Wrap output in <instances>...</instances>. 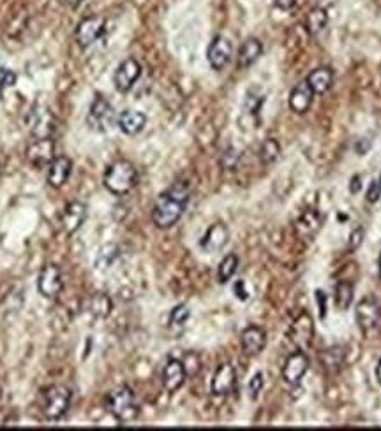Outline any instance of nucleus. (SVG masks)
Wrapping results in <instances>:
<instances>
[{
    "label": "nucleus",
    "instance_id": "20",
    "mask_svg": "<svg viewBox=\"0 0 381 431\" xmlns=\"http://www.w3.org/2000/svg\"><path fill=\"white\" fill-rule=\"evenodd\" d=\"M116 125L125 136H136L147 125V115L141 111H134V109H125L116 118Z\"/></svg>",
    "mask_w": 381,
    "mask_h": 431
},
{
    "label": "nucleus",
    "instance_id": "13",
    "mask_svg": "<svg viewBox=\"0 0 381 431\" xmlns=\"http://www.w3.org/2000/svg\"><path fill=\"white\" fill-rule=\"evenodd\" d=\"M87 215H89V208L87 204L81 203V201H71L68 206L64 208L62 212V228L68 234H74L76 231H80L81 225L85 224L87 220Z\"/></svg>",
    "mask_w": 381,
    "mask_h": 431
},
{
    "label": "nucleus",
    "instance_id": "43",
    "mask_svg": "<svg viewBox=\"0 0 381 431\" xmlns=\"http://www.w3.org/2000/svg\"><path fill=\"white\" fill-rule=\"evenodd\" d=\"M83 0H65V4L71 5V8H76V5H80Z\"/></svg>",
    "mask_w": 381,
    "mask_h": 431
},
{
    "label": "nucleus",
    "instance_id": "26",
    "mask_svg": "<svg viewBox=\"0 0 381 431\" xmlns=\"http://www.w3.org/2000/svg\"><path fill=\"white\" fill-rule=\"evenodd\" d=\"M321 228V217L316 212L302 213L300 219L297 220V234L305 236V238H314L316 232Z\"/></svg>",
    "mask_w": 381,
    "mask_h": 431
},
{
    "label": "nucleus",
    "instance_id": "34",
    "mask_svg": "<svg viewBox=\"0 0 381 431\" xmlns=\"http://www.w3.org/2000/svg\"><path fill=\"white\" fill-rule=\"evenodd\" d=\"M184 368H185V373H187V377H194L200 373L201 370V361L200 357H198V354H194V352H189V354H185L184 357Z\"/></svg>",
    "mask_w": 381,
    "mask_h": 431
},
{
    "label": "nucleus",
    "instance_id": "30",
    "mask_svg": "<svg viewBox=\"0 0 381 431\" xmlns=\"http://www.w3.org/2000/svg\"><path fill=\"white\" fill-rule=\"evenodd\" d=\"M333 300H336V307L339 310H348L351 303H353V285L349 284V282H339L336 285Z\"/></svg>",
    "mask_w": 381,
    "mask_h": 431
},
{
    "label": "nucleus",
    "instance_id": "1",
    "mask_svg": "<svg viewBox=\"0 0 381 431\" xmlns=\"http://www.w3.org/2000/svg\"><path fill=\"white\" fill-rule=\"evenodd\" d=\"M191 190L187 184L178 181L166 188L156 199L152 208V222L157 229H169L177 224L187 210Z\"/></svg>",
    "mask_w": 381,
    "mask_h": 431
},
{
    "label": "nucleus",
    "instance_id": "28",
    "mask_svg": "<svg viewBox=\"0 0 381 431\" xmlns=\"http://www.w3.org/2000/svg\"><path fill=\"white\" fill-rule=\"evenodd\" d=\"M305 25H307L309 34L318 36V34L323 32V30L327 28V25H329V14H327L325 9H321V8L311 9L309 14H307V21H305Z\"/></svg>",
    "mask_w": 381,
    "mask_h": 431
},
{
    "label": "nucleus",
    "instance_id": "35",
    "mask_svg": "<svg viewBox=\"0 0 381 431\" xmlns=\"http://www.w3.org/2000/svg\"><path fill=\"white\" fill-rule=\"evenodd\" d=\"M365 199L367 203L374 204L381 199V175L374 176L373 180H371L369 187H367V192H365Z\"/></svg>",
    "mask_w": 381,
    "mask_h": 431
},
{
    "label": "nucleus",
    "instance_id": "41",
    "mask_svg": "<svg viewBox=\"0 0 381 431\" xmlns=\"http://www.w3.org/2000/svg\"><path fill=\"white\" fill-rule=\"evenodd\" d=\"M360 187H362V178L360 176H353V178H351V185H349V192H351V194H357V192L360 190Z\"/></svg>",
    "mask_w": 381,
    "mask_h": 431
},
{
    "label": "nucleus",
    "instance_id": "27",
    "mask_svg": "<svg viewBox=\"0 0 381 431\" xmlns=\"http://www.w3.org/2000/svg\"><path fill=\"white\" fill-rule=\"evenodd\" d=\"M238 269V256L237 254H228L225 259L219 263V267H217V282L219 284H228L229 280L233 278V275L237 273Z\"/></svg>",
    "mask_w": 381,
    "mask_h": 431
},
{
    "label": "nucleus",
    "instance_id": "37",
    "mask_svg": "<svg viewBox=\"0 0 381 431\" xmlns=\"http://www.w3.org/2000/svg\"><path fill=\"white\" fill-rule=\"evenodd\" d=\"M362 240H364V229L357 228L349 236V250H357L362 245Z\"/></svg>",
    "mask_w": 381,
    "mask_h": 431
},
{
    "label": "nucleus",
    "instance_id": "29",
    "mask_svg": "<svg viewBox=\"0 0 381 431\" xmlns=\"http://www.w3.org/2000/svg\"><path fill=\"white\" fill-rule=\"evenodd\" d=\"M320 361L321 366L325 368L327 371H337L342 366V361H344V351L341 347L327 349V351L321 352Z\"/></svg>",
    "mask_w": 381,
    "mask_h": 431
},
{
    "label": "nucleus",
    "instance_id": "38",
    "mask_svg": "<svg viewBox=\"0 0 381 431\" xmlns=\"http://www.w3.org/2000/svg\"><path fill=\"white\" fill-rule=\"evenodd\" d=\"M233 292H235L238 300H242V301H245L249 298V292L245 291L244 280H237V282H235V285H233Z\"/></svg>",
    "mask_w": 381,
    "mask_h": 431
},
{
    "label": "nucleus",
    "instance_id": "9",
    "mask_svg": "<svg viewBox=\"0 0 381 431\" xmlns=\"http://www.w3.org/2000/svg\"><path fill=\"white\" fill-rule=\"evenodd\" d=\"M237 386V370L231 363H223L217 366L216 373L210 382V391L217 398H225V396L231 395L233 389Z\"/></svg>",
    "mask_w": 381,
    "mask_h": 431
},
{
    "label": "nucleus",
    "instance_id": "39",
    "mask_svg": "<svg viewBox=\"0 0 381 431\" xmlns=\"http://www.w3.org/2000/svg\"><path fill=\"white\" fill-rule=\"evenodd\" d=\"M316 300L318 305H320V317L325 319V310H327V296L321 291H316Z\"/></svg>",
    "mask_w": 381,
    "mask_h": 431
},
{
    "label": "nucleus",
    "instance_id": "15",
    "mask_svg": "<svg viewBox=\"0 0 381 431\" xmlns=\"http://www.w3.org/2000/svg\"><path fill=\"white\" fill-rule=\"evenodd\" d=\"M53 152H55V143H53L52 137H41V140L32 141L28 144L27 148V159L32 162L36 168H41V166H50L55 157H53Z\"/></svg>",
    "mask_w": 381,
    "mask_h": 431
},
{
    "label": "nucleus",
    "instance_id": "33",
    "mask_svg": "<svg viewBox=\"0 0 381 431\" xmlns=\"http://www.w3.org/2000/svg\"><path fill=\"white\" fill-rule=\"evenodd\" d=\"M263 388H265V377H263L261 371H258V373H254V375L251 377V380H249V386H247L249 398L251 399L260 398Z\"/></svg>",
    "mask_w": 381,
    "mask_h": 431
},
{
    "label": "nucleus",
    "instance_id": "36",
    "mask_svg": "<svg viewBox=\"0 0 381 431\" xmlns=\"http://www.w3.org/2000/svg\"><path fill=\"white\" fill-rule=\"evenodd\" d=\"M17 85V74L11 69H0V88H9Z\"/></svg>",
    "mask_w": 381,
    "mask_h": 431
},
{
    "label": "nucleus",
    "instance_id": "11",
    "mask_svg": "<svg viewBox=\"0 0 381 431\" xmlns=\"http://www.w3.org/2000/svg\"><path fill=\"white\" fill-rule=\"evenodd\" d=\"M141 76V65L136 58H125L124 62H121V65L116 67L115 76H113V83L115 88L121 93H127L131 88L136 85V81Z\"/></svg>",
    "mask_w": 381,
    "mask_h": 431
},
{
    "label": "nucleus",
    "instance_id": "3",
    "mask_svg": "<svg viewBox=\"0 0 381 431\" xmlns=\"http://www.w3.org/2000/svg\"><path fill=\"white\" fill-rule=\"evenodd\" d=\"M105 407L119 423H131L140 414L136 396L127 386H119L106 395Z\"/></svg>",
    "mask_w": 381,
    "mask_h": 431
},
{
    "label": "nucleus",
    "instance_id": "19",
    "mask_svg": "<svg viewBox=\"0 0 381 431\" xmlns=\"http://www.w3.org/2000/svg\"><path fill=\"white\" fill-rule=\"evenodd\" d=\"M228 238H229V231L225 224L221 222H217V224L210 225L205 232V236L201 238L200 241V247L203 248L205 252H219L225 248V245L228 243Z\"/></svg>",
    "mask_w": 381,
    "mask_h": 431
},
{
    "label": "nucleus",
    "instance_id": "6",
    "mask_svg": "<svg viewBox=\"0 0 381 431\" xmlns=\"http://www.w3.org/2000/svg\"><path fill=\"white\" fill-rule=\"evenodd\" d=\"M64 289V278H62L61 267L56 264H46L37 276V291L46 300H55Z\"/></svg>",
    "mask_w": 381,
    "mask_h": 431
},
{
    "label": "nucleus",
    "instance_id": "18",
    "mask_svg": "<svg viewBox=\"0 0 381 431\" xmlns=\"http://www.w3.org/2000/svg\"><path fill=\"white\" fill-rule=\"evenodd\" d=\"M242 351L247 355H258L267 345V333L258 326H247L240 335Z\"/></svg>",
    "mask_w": 381,
    "mask_h": 431
},
{
    "label": "nucleus",
    "instance_id": "17",
    "mask_svg": "<svg viewBox=\"0 0 381 431\" xmlns=\"http://www.w3.org/2000/svg\"><path fill=\"white\" fill-rule=\"evenodd\" d=\"M187 373L181 360H169L163 370V388L168 393H177L184 386Z\"/></svg>",
    "mask_w": 381,
    "mask_h": 431
},
{
    "label": "nucleus",
    "instance_id": "12",
    "mask_svg": "<svg viewBox=\"0 0 381 431\" xmlns=\"http://www.w3.org/2000/svg\"><path fill=\"white\" fill-rule=\"evenodd\" d=\"M231 43L225 36H216L207 49V60L214 71H223L231 60Z\"/></svg>",
    "mask_w": 381,
    "mask_h": 431
},
{
    "label": "nucleus",
    "instance_id": "21",
    "mask_svg": "<svg viewBox=\"0 0 381 431\" xmlns=\"http://www.w3.org/2000/svg\"><path fill=\"white\" fill-rule=\"evenodd\" d=\"M316 93L311 90V87L307 85V81H302L297 87L293 88L291 93H289V108L293 109L298 115H304V113L309 111V108L313 106V100Z\"/></svg>",
    "mask_w": 381,
    "mask_h": 431
},
{
    "label": "nucleus",
    "instance_id": "42",
    "mask_svg": "<svg viewBox=\"0 0 381 431\" xmlns=\"http://www.w3.org/2000/svg\"><path fill=\"white\" fill-rule=\"evenodd\" d=\"M376 380H378V384H380V386H381V357H380V361H378V364H376Z\"/></svg>",
    "mask_w": 381,
    "mask_h": 431
},
{
    "label": "nucleus",
    "instance_id": "23",
    "mask_svg": "<svg viewBox=\"0 0 381 431\" xmlns=\"http://www.w3.org/2000/svg\"><path fill=\"white\" fill-rule=\"evenodd\" d=\"M307 85L316 96L327 93L333 85V71L330 67H318L307 76Z\"/></svg>",
    "mask_w": 381,
    "mask_h": 431
},
{
    "label": "nucleus",
    "instance_id": "5",
    "mask_svg": "<svg viewBox=\"0 0 381 431\" xmlns=\"http://www.w3.org/2000/svg\"><path fill=\"white\" fill-rule=\"evenodd\" d=\"M113 120H115V111L113 106L105 99L103 96L94 97L92 104H90L89 115H87V124L92 131L105 132L112 127Z\"/></svg>",
    "mask_w": 381,
    "mask_h": 431
},
{
    "label": "nucleus",
    "instance_id": "10",
    "mask_svg": "<svg viewBox=\"0 0 381 431\" xmlns=\"http://www.w3.org/2000/svg\"><path fill=\"white\" fill-rule=\"evenodd\" d=\"M309 370V357L305 355L304 351H297L289 354L285 361V366H282V380H285L288 386H298L304 379V375Z\"/></svg>",
    "mask_w": 381,
    "mask_h": 431
},
{
    "label": "nucleus",
    "instance_id": "8",
    "mask_svg": "<svg viewBox=\"0 0 381 431\" xmlns=\"http://www.w3.org/2000/svg\"><path fill=\"white\" fill-rule=\"evenodd\" d=\"M106 30V20L103 16H89L81 20L76 27V43L80 48H89L103 37Z\"/></svg>",
    "mask_w": 381,
    "mask_h": 431
},
{
    "label": "nucleus",
    "instance_id": "44",
    "mask_svg": "<svg viewBox=\"0 0 381 431\" xmlns=\"http://www.w3.org/2000/svg\"><path fill=\"white\" fill-rule=\"evenodd\" d=\"M378 272H380V278H381V252H380V259H378Z\"/></svg>",
    "mask_w": 381,
    "mask_h": 431
},
{
    "label": "nucleus",
    "instance_id": "25",
    "mask_svg": "<svg viewBox=\"0 0 381 431\" xmlns=\"http://www.w3.org/2000/svg\"><path fill=\"white\" fill-rule=\"evenodd\" d=\"M113 310V303H112V298L105 292H97L90 298L89 301V311L90 316L96 317V319H106L110 317Z\"/></svg>",
    "mask_w": 381,
    "mask_h": 431
},
{
    "label": "nucleus",
    "instance_id": "2",
    "mask_svg": "<svg viewBox=\"0 0 381 431\" xmlns=\"http://www.w3.org/2000/svg\"><path fill=\"white\" fill-rule=\"evenodd\" d=\"M103 184L113 196H125L138 184V171L129 160H115L106 168Z\"/></svg>",
    "mask_w": 381,
    "mask_h": 431
},
{
    "label": "nucleus",
    "instance_id": "32",
    "mask_svg": "<svg viewBox=\"0 0 381 431\" xmlns=\"http://www.w3.org/2000/svg\"><path fill=\"white\" fill-rule=\"evenodd\" d=\"M189 317H191V310L187 305H177L169 313V328L182 329L187 324Z\"/></svg>",
    "mask_w": 381,
    "mask_h": 431
},
{
    "label": "nucleus",
    "instance_id": "4",
    "mask_svg": "<svg viewBox=\"0 0 381 431\" xmlns=\"http://www.w3.org/2000/svg\"><path fill=\"white\" fill-rule=\"evenodd\" d=\"M72 391L64 384H55L43 396V414L48 421H59L71 407Z\"/></svg>",
    "mask_w": 381,
    "mask_h": 431
},
{
    "label": "nucleus",
    "instance_id": "24",
    "mask_svg": "<svg viewBox=\"0 0 381 431\" xmlns=\"http://www.w3.org/2000/svg\"><path fill=\"white\" fill-rule=\"evenodd\" d=\"M53 132H55V118L52 116L50 111H37L34 115V124H32V134L34 137L41 140V137H53Z\"/></svg>",
    "mask_w": 381,
    "mask_h": 431
},
{
    "label": "nucleus",
    "instance_id": "16",
    "mask_svg": "<svg viewBox=\"0 0 381 431\" xmlns=\"http://www.w3.org/2000/svg\"><path fill=\"white\" fill-rule=\"evenodd\" d=\"M72 171V162L69 157L59 155L50 162L48 166V175H46V180L48 185L53 188H62L65 185V181L69 180Z\"/></svg>",
    "mask_w": 381,
    "mask_h": 431
},
{
    "label": "nucleus",
    "instance_id": "22",
    "mask_svg": "<svg viewBox=\"0 0 381 431\" xmlns=\"http://www.w3.org/2000/svg\"><path fill=\"white\" fill-rule=\"evenodd\" d=\"M263 53V44H261L260 39L256 37H249L242 43L240 49H238V56H237V64L240 69H247L258 60Z\"/></svg>",
    "mask_w": 381,
    "mask_h": 431
},
{
    "label": "nucleus",
    "instance_id": "45",
    "mask_svg": "<svg viewBox=\"0 0 381 431\" xmlns=\"http://www.w3.org/2000/svg\"><path fill=\"white\" fill-rule=\"evenodd\" d=\"M0 99H2V88H0Z\"/></svg>",
    "mask_w": 381,
    "mask_h": 431
},
{
    "label": "nucleus",
    "instance_id": "7",
    "mask_svg": "<svg viewBox=\"0 0 381 431\" xmlns=\"http://www.w3.org/2000/svg\"><path fill=\"white\" fill-rule=\"evenodd\" d=\"M355 317H357L358 328L364 333H369L376 328L381 320V305L374 296H365L358 301L355 308Z\"/></svg>",
    "mask_w": 381,
    "mask_h": 431
},
{
    "label": "nucleus",
    "instance_id": "40",
    "mask_svg": "<svg viewBox=\"0 0 381 431\" xmlns=\"http://www.w3.org/2000/svg\"><path fill=\"white\" fill-rule=\"evenodd\" d=\"M272 4L279 9H291L297 4V0H272Z\"/></svg>",
    "mask_w": 381,
    "mask_h": 431
},
{
    "label": "nucleus",
    "instance_id": "31",
    "mask_svg": "<svg viewBox=\"0 0 381 431\" xmlns=\"http://www.w3.org/2000/svg\"><path fill=\"white\" fill-rule=\"evenodd\" d=\"M279 155H281V146H279V143L276 140L263 141V144L260 148V160L263 164H274L279 159Z\"/></svg>",
    "mask_w": 381,
    "mask_h": 431
},
{
    "label": "nucleus",
    "instance_id": "14",
    "mask_svg": "<svg viewBox=\"0 0 381 431\" xmlns=\"http://www.w3.org/2000/svg\"><path fill=\"white\" fill-rule=\"evenodd\" d=\"M313 335H314V326H313V319L307 311L300 313L297 317V320L293 322L291 331H289V338L291 342L298 347V351H305L309 347L311 342H313Z\"/></svg>",
    "mask_w": 381,
    "mask_h": 431
}]
</instances>
